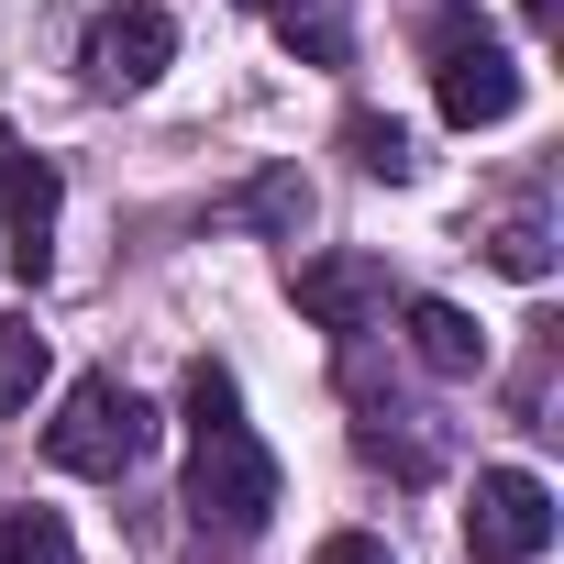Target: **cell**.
<instances>
[{
  "instance_id": "cell-1",
  "label": "cell",
  "mask_w": 564,
  "mask_h": 564,
  "mask_svg": "<svg viewBox=\"0 0 564 564\" xmlns=\"http://www.w3.org/2000/svg\"><path fill=\"white\" fill-rule=\"evenodd\" d=\"M177 509H188L210 542H254V531L276 520V454H265L243 421H210V432L188 443V487H177Z\"/></svg>"
},
{
  "instance_id": "cell-2",
  "label": "cell",
  "mask_w": 564,
  "mask_h": 564,
  "mask_svg": "<svg viewBox=\"0 0 564 564\" xmlns=\"http://www.w3.org/2000/svg\"><path fill=\"white\" fill-rule=\"evenodd\" d=\"M144 443H155V410L122 377H78L67 410L45 421V465H67V476H133Z\"/></svg>"
},
{
  "instance_id": "cell-3",
  "label": "cell",
  "mask_w": 564,
  "mask_h": 564,
  "mask_svg": "<svg viewBox=\"0 0 564 564\" xmlns=\"http://www.w3.org/2000/svg\"><path fill=\"white\" fill-rule=\"evenodd\" d=\"M465 553L476 564H542L553 553V487L531 465H487L465 498Z\"/></svg>"
},
{
  "instance_id": "cell-4",
  "label": "cell",
  "mask_w": 564,
  "mask_h": 564,
  "mask_svg": "<svg viewBox=\"0 0 564 564\" xmlns=\"http://www.w3.org/2000/svg\"><path fill=\"white\" fill-rule=\"evenodd\" d=\"M432 100H443V122H454V133H487V122H509V111H520V56H509L498 34L443 23V45H432Z\"/></svg>"
},
{
  "instance_id": "cell-5",
  "label": "cell",
  "mask_w": 564,
  "mask_h": 564,
  "mask_svg": "<svg viewBox=\"0 0 564 564\" xmlns=\"http://www.w3.org/2000/svg\"><path fill=\"white\" fill-rule=\"evenodd\" d=\"M166 56H177V23L155 12V0H111V12L89 23V45H78V67H89L100 89H155Z\"/></svg>"
},
{
  "instance_id": "cell-6",
  "label": "cell",
  "mask_w": 564,
  "mask_h": 564,
  "mask_svg": "<svg viewBox=\"0 0 564 564\" xmlns=\"http://www.w3.org/2000/svg\"><path fill=\"white\" fill-rule=\"evenodd\" d=\"M56 210H67L56 155H0V232H12V276H45V265H56Z\"/></svg>"
},
{
  "instance_id": "cell-7",
  "label": "cell",
  "mask_w": 564,
  "mask_h": 564,
  "mask_svg": "<svg viewBox=\"0 0 564 564\" xmlns=\"http://www.w3.org/2000/svg\"><path fill=\"white\" fill-rule=\"evenodd\" d=\"M289 289H300V311H311L322 333H366V322H388V265H377V254H311Z\"/></svg>"
},
{
  "instance_id": "cell-8",
  "label": "cell",
  "mask_w": 564,
  "mask_h": 564,
  "mask_svg": "<svg viewBox=\"0 0 564 564\" xmlns=\"http://www.w3.org/2000/svg\"><path fill=\"white\" fill-rule=\"evenodd\" d=\"M410 355H421L432 377H476V366H487V333H476L454 300H410Z\"/></svg>"
},
{
  "instance_id": "cell-9",
  "label": "cell",
  "mask_w": 564,
  "mask_h": 564,
  "mask_svg": "<svg viewBox=\"0 0 564 564\" xmlns=\"http://www.w3.org/2000/svg\"><path fill=\"white\" fill-rule=\"evenodd\" d=\"M34 388H45V333L0 311V410H34Z\"/></svg>"
},
{
  "instance_id": "cell-10",
  "label": "cell",
  "mask_w": 564,
  "mask_h": 564,
  "mask_svg": "<svg viewBox=\"0 0 564 564\" xmlns=\"http://www.w3.org/2000/svg\"><path fill=\"white\" fill-rule=\"evenodd\" d=\"M0 564H78L56 509H0Z\"/></svg>"
},
{
  "instance_id": "cell-11",
  "label": "cell",
  "mask_w": 564,
  "mask_h": 564,
  "mask_svg": "<svg viewBox=\"0 0 564 564\" xmlns=\"http://www.w3.org/2000/svg\"><path fill=\"white\" fill-rule=\"evenodd\" d=\"M344 144H355V166H366V177H410V133H399L388 111H355V122H344Z\"/></svg>"
},
{
  "instance_id": "cell-12",
  "label": "cell",
  "mask_w": 564,
  "mask_h": 564,
  "mask_svg": "<svg viewBox=\"0 0 564 564\" xmlns=\"http://www.w3.org/2000/svg\"><path fill=\"white\" fill-rule=\"evenodd\" d=\"M243 210H254L265 232H300V221H311V188H300L289 166H276V177H254V188H243Z\"/></svg>"
},
{
  "instance_id": "cell-13",
  "label": "cell",
  "mask_w": 564,
  "mask_h": 564,
  "mask_svg": "<svg viewBox=\"0 0 564 564\" xmlns=\"http://www.w3.org/2000/svg\"><path fill=\"white\" fill-rule=\"evenodd\" d=\"M210 421H243V388H232V366H188V432H210Z\"/></svg>"
},
{
  "instance_id": "cell-14",
  "label": "cell",
  "mask_w": 564,
  "mask_h": 564,
  "mask_svg": "<svg viewBox=\"0 0 564 564\" xmlns=\"http://www.w3.org/2000/svg\"><path fill=\"white\" fill-rule=\"evenodd\" d=\"M498 265H509V276H542L553 254H542V232H531V221H509V232H498Z\"/></svg>"
},
{
  "instance_id": "cell-15",
  "label": "cell",
  "mask_w": 564,
  "mask_h": 564,
  "mask_svg": "<svg viewBox=\"0 0 564 564\" xmlns=\"http://www.w3.org/2000/svg\"><path fill=\"white\" fill-rule=\"evenodd\" d=\"M311 564H388V542H377V531H333Z\"/></svg>"
},
{
  "instance_id": "cell-16",
  "label": "cell",
  "mask_w": 564,
  "mask_h": 564,
  "mask_svg": "<svg viewBox=\"0 0 564 564\" xmlns=\"http://www.w3.org/2000/svg\"><path fill=\"white\" fill-rule=\"evenodd\" d=\"M520 23H553V0H520Z\"/></svg>"
},
{
  "instance_id": "cell-17",
  "label": "cell",
  "mask_w": 564,
  "mask_h": 564,
  "mask_svg": "<svg viewBox=\"0 0 564 564\" xmlns=\"http://www.w3.org/2000/svg\"><path fill=\"white\" fill-rule=\"evenodd\" d=\"M0 155H12V122H0Z\"/></svg>"
},
{
  "instance_id": "cell-18",
  "label": "cell",
  "mask_w": 564,
  "mask_h": 564,
  "mask_svg": "<svg viewBox=\"0 0 564 564\" xmlns=\"http://www.w3.org/2000/svg\"><path fill=\"white\" fill-rule=\"evenodd\" d=\"M243 12H276V0H243Z\"/></svg>"
}]
</instances>
